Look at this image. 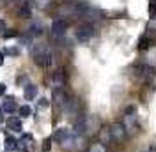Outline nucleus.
I'll return each instance as SVG.
<instances>
[{
    "instance_id": "2eb2a0df",
    "label": "nucleus",
    "mask_w": 156,
    "mask_h": 152,
    "mask_svg": "<svg viewBox=\"0 0 156 152\" xmlns=\"http://www.w3.org/2000/svg\"><path fill=\"white\" fill-rule=\"evenodd\" d=\"M154 44V39H149V37H142L138 41V50H147V48Z\"/></svg>"
},
{
    "instance_id": "9b49d317",
    "label": "nucleus",
    "mask_w": 156,
    "mask_h": 152,
    "mask_svg": "<svg viewBox=\"0 0 156 152\" xmlns=\"http://www.w3.org/2000/svg\"><path fill=\"white\" fill-rule=\"evenodd\" d=\"M23 95H25V99H27V101H32V99L37 95V87L32 85V83L27 85L25 88H23Z\"/></svg>"
},
{
    "instance_id": "4be33fe9",
    "label": "nucleus",
    "mask_w": 156,
    "mask_h": 152,
    "mask_svg": "<svg viewBox=\"0 0 156 152\" xmlns=\"http://www.w3.org/2000/svg\"><path fill=\"white\" fill-rule=\"evenodd\" d=\"M50 149H51V138H46L43 142V152H50Z\"/></svg>"
},
{
    "instance_id": "cd10ccee",
    "label": "nucleus",
    "mask_w": 156,
    "mask_h": 152,
    "mask_svg": "<svg viewBox=\"0 0 156 152\" xmlns=\"http://www.w3.org/2000/svg\"><path fill=\"white\" fill-rule=\"evenodd\" d=\"M4 64V53H0V66Z\"/></svg>"
},
{
    "instance_id": "aec40b11",
    "label": "nucleus",
    "mask_w": 156,
    "mask_h": 152,
    "mask_svg": "<svg viewBox=\"0 0 156 152\" xmlns=\"http://www.w3.org/2000/svg\"><path fill=\"white\" fill-rule=\"evenodd\" d=\"M149 14L151 18L156 19V0H151V5H149Z\"/></svg>"
},
{
    "instance_id": "5701e85b",
    "label": "nucleus",
    "mask_w": 156,
    "mask_h": 152,
    "mask_svg": "<svg viewBox=\"0 0 156 152\" xmlns=\"http://www.w3.org/2000/svg\"><path fill=\"white\" fill-rule=\"evenodd\" d=\"M5 30H7V23H5V21H4V19H0V32H2V34H4V32H5Z\"/></svg>"
},
{
    "instance_id": "4468645a",
    "label": "nucleus",
    "mask_w": 156,
    "mask_h": 152,
    "mask_svg": "<svg viewBox=\"0 0 156 152\" xmlns=\"http://www.w3.org/2000/svg\"><path fill=\"white\" fill-rule=\"evenodd\" d=\"M4 143H5V150H16V149H18V142H16V138H12L11 134L5 136Z\"/></svg>"
},
{
    "instance_id": "ddd939ff",
    "label": "nucleus",
    "mask_w": 156,
    "mask_h": 152,
    "mask_svg": "<svg viewBox=\"0 0 156 152\" xmlns=\"http://www.w3.org/2000/svg\"><path fill=\"white\" fill-rule=\"evenodd\" d=\"M32 16V11H30V5L27 2L21 4V7L18 9V18H30Z\"/></svg>"
},
{
    "instance_id": "c756f323",
    "label": "nucleus",
    "mask_w": 156,
    "mask_h": 152,
    "mask_svg": "<svg viewBox=\"0 0 156 152\" xmlns=\"http://www.w3.org/2000/svg\"><path fill=\"white\" fill-rule=\"evenodd\" d=\"M20 152H29V150H23V149H21V150H20Z\"/></svg>"
},
{
    "instance_id": "6e6552de",
    "label": "nucleus",
    "mask_w": 156,
    "mask_h": 152,
    "mask_svg": "<svg viewBox=\"0 0 156 152\" xmlns=\"http://www.w3.org/2000/svg\"><path fill=\"white\" fill-rule=\"evenodd\" d=\"M98 136H99V143H103L105 147L112 142V133H110V127H107V126H103V127L98 131Z\"/></svg>"
},
{
    "instance_id": "dca6fc26",
    "label": "nucleus",
    "mask_w": 156,
    "mask_h": 152,
    "mask_svg": "<svg viewBox=\"0 0 156 152\" xmlns=\"http://www.w3.org/2000/svg\"><path fill=\"white\" fill-rule=\"evenodd\" d=\"M29 30H30V36H41V34H43V25H41V23H36V25H32Z\"/></svg>"
},
{
    "instance_id": "423d86ee",
    "label": "nucleus",
    "mask_w": 156,
    "mask_h": 152,
    "mask_svg": "<svg viewBox=\"0 0 156 152\" xmlns=\"http://www.w3.org/2000/svg\"><path fill=\"white\" fill-rule=\"evenodd\" d=\"M68 95H66V92L62 90V88H55L53 90V105L57 106V108H62V106H66V103H68Z\"/></svg>"
},
{
    "instance_id": "b1692460",
    "label": "nucleus",
    "mask_w": 156,
    "mask_h": 152,
    "mask_svg": "<svg viewBox=\"0 0 156 152\" xmlns=\"http://www.w3.org/2000/svg\"><path fill=\"white\" fill-rule=\"evenodd\" d=\"M39 106H41V108H46V106H48V99H44V97L39 99Z\"/></svg>"
},
{
    "instance_id": "6ab92c4d",
    "label": "nucleus",
    "mask_w": 156,
    "mask_h": 152,
    "mask_svg": "<svg viewBox=\"0 0 156 152\" xmlns=\"http://www.w3.org/2000/svg\"><path fill=\"white\" fill-rule=\"evenodd\" d=\"M18 143H21L23 147H25V145L30 147V145H32V136H30V134H25V136H21V140H20Z\"/></svg>"
},
{
    "instance_id": "9d476101",
    "label": "nucleus",
    "mask_w": 156,
    "mask_h": 152,
    "mask_svg": "<svg viewBox=\"0 0 156 152\" xmlns=\"http://www.w3.org/2000/svg\"><path fill=\"white\" fill-rule=\"evenodd\" d=\"M69 136H71L69 129H66V127H60V129H57V131H55V134H53V138H51V140H55L57 143H64Z\"/></svg>"
},
{
    "instance_id": "f8f14e48",
    "label": "nucleus",
    "mask_w": 156,
    "mask_h": 152,
    "mask_svg": "<svg viewBox=\"0 0 156 152\" xmlns=\"http://www.w3.org/2000/svg\"><path fill=\"white\" fill-rule=\"evenodd\" d=\"M2 110H4V112H7V113H12L14 110H18V106H16V103H14V97H7V99L4 101Z\"/></svg>"
},
{
    "instance_id": "39448f33",
    "label": "nucleus",
    "mask_w": 156,
    "mask_h": 152,
    "mask_svg": "<svg viewBox=\"0 0 156 152\" xmlns=\"http://www.w3.org/2000/svg\"><path fill=\"white\" fill-rule=\"evenodd\" d=\"M66 29H68V23H66L64 19H55V21L51 23V34H53L55 37H62V36L66 34Z\"/></svg>"
},
{
    "instance_id": "a878e982",
    "label": "nucleus",
    "mask_w": 156,
    "mask_h": 152,
    "mask_svg": "<svg viewBox=\"0 0 156 152\" xmlns=\"http://www.w3.org/2000/svg\"><path fill=\"white\" fill-rule=\"evenodd\" d=\"M4 94H5V85L0 83V95H4Z\"/></svg>"
},
{
    "instance_id": "0eeeda50",
    "label": "nucleus",
    "mask_w": 156,
    "mask_h": 152,
    "mask_svg": "<svg viewBox=\"0 0 156 152\" xmlns=\"http://www.w3.org/2000/svg\"><path fill=\"white\" fill-rule=\"evenodd\" d=\"M80 142H82V138H80L78 134H75V136H69L68 140L62 143V147L68 149V150H78V149L82 147V143Z\"/></svg>"
},
{
    "instance_id": "f257e3e1",
    "label": "nucleus",
    "mask_w": 156,
    "mask_h": 152,
    "mask_svg": "<svg viewBox=\"0 0 156 152\" xmlns=\"http://www.w3.org/2000/svg\"><path fill=\"white\" fill-rule=\"evenodd\" d=\"M32 58H34V62L41 67H50L51 62H53V57H51L50 50L44 48L43 44H37V46L32 48Z\"/></svg>"
},
{
    "instance_id": "1a4fd4ad",
    "label": "nucleus",
    "mask_w": 156,
    "mask_h": 152,
    "mask_svg": "<svg viewBox=\"0 0 156 152\" xmlns=\"http://www.w3.org/2000/svg\"><path fill=\"white\" fill-rule=\"evenodd\" d=\"M5 126H7V129L11 131H14V133H20L23 127H21V120H20L18 117H9L7 120H5Z\"/></svg>"
},
{
    "instance_id": "393cba45",
    "label": "nucleus",
    "mask_w": 156,
    "mask_h": 152,
    "mask_svg": "<svg viewBox=\"0 0 156 152\" xmlns=\"http://www.w3.org/2000/svg\"><path fill=\"white\" fill-rule=\"evenodd\" d=\"M7 53L9 55H18V50L16 48H7Z\"/></svg>"
},
{
    "instance_id": "c85d7f7f",
    "label": "nucleus",
    "mask_w": 156,
    "mask_h": 152,
    "mask_svg": "<svg viewBox=\"0 0 156 152\" xmlns=\"http://www.w3.org/2000/svg\"><path fill=\"white\" fill-rule=\"evenodd\" d=\"M0 120H2V110H0Z\"/></svg>"
},
{
    "instance_id": "a211bd4d",
    "label": "nucleus",
    "mask_w": 156,
    "mask_h": 152,
    "mask_svg": "<svg viewBox=\"0 0 156 152\" xmlns=\"http://www.w3.org/2000/svg\"><path fill=\"white\" fill-rule=\"evenodd\" d=\"M89 152H107V147L103 143H94V145H90Z\"/></svg>"
},
{
    "instance_id": "7ed1b4c3",
    "label": "nucleus",
    "mask_w": 156,
    "mask_h": 152,
    "mask_svg": "<svg viewBox=\"0 0 156 152\" xmlns=\"http://www.w3.org/2000/svg\"><path fill=\"white\" fill-rule=\"evenodd\" d=\"M110 133H112V140H115V142H124L126 140V127L122 126V122H115L112 124V127H110Z\"/></svg>"
},
{
    "instance_id": "f03ea898",
    "label": "nucleus",
    "mask_w": 156,
    "mask_h": 152,
    "mask_svg": "<svg viewBox=\"0 0 156 152\" xmlns=\"http://www.w3.org/2000/svg\"><path fill=\"white\" fill-rule=\"evenodd\" d=\"M94 36V27L90 25V23H82L76 30V39L78 41H82V43H85L89 39Z\"/></svg>"
},
{
    "instance_id": "412c9836",
    "label": "nucleus",
    "mask_w": 156,
    "mask_h": 152,
    "mask_svg": "<svg viewBox=\"0 0 156 152\" xmlns=\"http://www.w3.org/2000/svg\"><path fill=\"white\" fill-rule=\"evenodd\" d=\"M16 36H18V30H14V29H7L5 30V32H4V37L5 39H9V37H16Z\"/></svg>"
},
{
    "instance_id": "f3484780",
    "label": "nucleus",
    "mask_w": 156,
    "mask_h": 152,
    "mask_svg": "<svg viewBox=\"0 0 156 152\" xmlns=\"http://www.w3.org/2000/svg\"><path fill=\"white\" fill-rule=\"evenodd\" d=\"M18 112H20V115H21V117H25V119H27V117H30V113H32V110H30V106H29V105L20 106Z\"/></svg>"
},
{
    "instance_id": "20e7f679",
    "label": "nucleus",
    "mask_w": 156,
    "mask_h": 152,
    "mask_svg": "<svg viewBox=\"0 0 156 152\" xmlns=\"http://www.w3.org/2000/svg\"><path fill=\"white\" fill-rule=\"evenodd\" d=\"M122 126L126 127V133H129V134H136L138 131H140V126H138V122H136L135 115H124V122H122Z\"/></svg>"
},
{
    "instance_id": "bb28decb",
    "label": "nucleus",
    "mask_w": 156,
    "mask_h": 152,
    "mask_svg": "<svg viewBox=\"0 0 156 152\" xmlns=\"http://www.w3.org/2000/svg\"><path fill=\"white\" fill-rule=\"evenodd\" d=\"M147 152H156V147H154V145H151V147H149V150H147Z\"/></svg>"
}]
</instances>
